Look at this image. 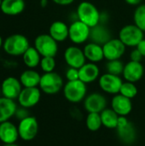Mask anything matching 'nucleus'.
Masks as SVG:
<instances>
[{"mask_svg":"<svg viewBox=\"0 0 145 146\" xmlns=\"http://www.w3.org/2000/svg\"><path fill=\"white\" fill-rule=\"evenodd\" d=\"M2 2H3V0H0V6H1V4H2Z\"/></svg>","mask_w":145,"mask_h":146,"instance_id":"37998d69","label":"nucleus"},{"mask_svg":"<svg viewBox=\"0 0 145 146\" xmlns=\"http://www.w3.org/2000/svg\"><path fill=\"white\" fill-rule=\"evenodd\" d=\"M86 128L91 132H97L102 127V120L99 113H88L85 118Z\"/></svg>","mask_w":145,"mask_h":146,"instance_id":"cd10ccee","label":"nucleus"},{"mask_svg":"<svg viewBox=\"0 0 145 146\" xmlns=\"http://www.w3.org/2000/svg\"><path fill=\"white\" fill-rule=\"evenodd\" d=\"M123 81L119 75H115L109 73L103 74L99 77L98 85L101 90L108 94L116 95L120 93Z\"/></svg>","mask_w":145,"mask_h":146,"instance_id":"1a4fd4ad","label":"nucleus"},{"mask_svg":"<svg viewBox=\"0 0 145 146\" xmlns=\"http://www.w3.org/2000/svg\"><path fill=\"white\" fill-rule=\"evenodd\" d=\"M120 94L123 95L126 98L132 99L138 95V87L136 86L135 83L129 81L123 82L120 90Z\"/></svg>","mask_w":145,"mask_h":146,"instance_id":"c756f323","label":"nucleus"},{"mask_svg":"<svg viewBox=\"0 0 145 146\" xmlns=\"http://www.w3.org/2000/svg\"><path fill=\"white\" fill-rule=\"evenodd\" d=\"M91 27L77 20L69 26V39L75 44H81L90 38Z\"/></svg>","mask_w":145,"mask_h":146,"instance_id":"6e6552de","label":"nucleus"},{"mask_svg":"<svg viewBox=\"0 0 145 146\" xmlns=\"http://www.w3.org/2000/svg\"><path fill=\"white\" fill-rule=\"evenodd\" d=\"M24 64L29 68H34L40 64L41 55L35 49V47H29L22 55Z\"/></svg>","mask_w":145,"mask_h":146,"instance_id":"bb28decb","label":"nucleus"},{"mask_svg":"<svg viewBox=\"0 0 145 146\" xmlns=\"http://www.w3.org/2000/svg\"><path fill=\"white\" fill-rule=\"evenodd\" d=\"M90 38L91 39V42L103 45L105 43L111 39V35L110 32L104 26L99 23L98 25L91 27Z\"/></svg>","mask_w":145,"mask_h":146,"instance_id":"b1692460","label":"nucleus"},{"mask_svg":"<svg viewBox=\"0 0 145 146\" xmlns=\"http://www.w3.org/2000/svg\"><path fill=\"white\" fill-rule=\"evenodd\" d=\"M79 80L85 84H90L94 82L99 78L100 69L97 63L88 62L84 64L80 68H79Z\"/></svg>","mask_w":145,"mask_h":146,"instance_id":"a211bd4d","label":"nucleus"},{"mask_svg":"<svg viewBox=\"0 0 145 146\" xmlns=\"http://www.w3.org/2000/svg\"><path fill=\"white\" fill-rule=\"evenodd\" d=\"M124 66L125 65L120 59L109 61L106 64V70H107V73L120 76L121 74H123Z\"/></svg>","mask_w":145,"mask_h":146,"instance_id":"7c9ffc66","label":"nucleus"},{"mask_svg":"<svg viewBox=\"0 0 145 146\" xmlns=\"http://www.w3.org/2000/svg\"><path fill=\"white\" fill-rule=\"evenodd\" d=\"M66 79L68 81H73L79 80V69L74 68H68L66 71Z\"/></svg>","mask_w":145,"mask_h":146,"instance_id":"473e14b6","label":"nucleus"},{"mask_svg":"<svg viewBox=\"0 0 145 146\" xmlns=\"http://www.w3.org/2000/svg\"><path fill=\"white\" fill-rule=\"evenodd\" d=\"M38 86L41 92L44 93L47 95H55L63 89L64 83L62 76L56 72H50L44 73L41 75Z\"/></svg>","mask_w":145,"mask_h":146,"instance_id":"20e7f679","label":"nucleus"},{"mask_svg":"<svg viewBox=\"0 0 145 146\" xmlns=\"http://www.w3.org/2000/svg\"><path fill=\"white\" fill-rule=\"evenodd\" d=\"M64 60L68 67L78 69L86 63V58L83 50L77 46H69L65 50Z\"/></svg>","mask_w":145,"mask_h":146,"instance_id":"4468645a","label":"nucleus"},{"mask_svg":"<svg viewBox=\"0 0 145 146\" xmlns=\"http://www.w3.org/2000/svg\"><path fill=\"white\" fill-rule=\"evenodd\" d=\"M1 95H2V92H1V86H0V97H1Z\"/></svg>","mask_w":145,"mask_h":146,"instance_id":"79ce46f5","label":"nucleus"},{"mask_svg":"<svg viewBox=\"0 0 145 146\" xmlns=\"http://www.w3.org/2000/svg\"><path fill=\"white\" fill-rule=\"evenodd\" d=\"M76 15L79 21H82L90 27H93L100 23L101 13L97 8L90 2H81L78 5Z\"/></svg>","mask_w":145,"mask_h":146,"instance_id":"f257e3e1","label":"nucleus"},{"mask_svg":"<svg viewBox=\"0 0 145 146\" xmlns=\"http://www.w3.org/2000/svg\"><path fill=\"white\" fill-rule=\"evenodd\" d=\"M3 45V38H2V37L0 36V48H1Z\"/></svg>","mask_w":145,"mask_h":146,"instance_id":"ea45409f","label":"nucleus"},{"mask_svg":"<svg viewBox=\"0 0 145 146\" xmlns=\"http://www.w3.org/2000/svg\"><path fill=\"white\" fill-rule=\"evenodd\" d=\"M49 34L57 42L65 41L69 35V27L63 21H56L49 28Z\"/></svg>","mask_w":145,"mask_h":146,"instance_id":"aec40b11","label":"nucleus"},{"mask_svg":"<svg viewBox=\"0 0 145 146\" xmlns=\"http://www.w3.org/2000/svg\"><path fill=\"white\" fill-rule=\"evenodd\" d=\"M19 139L17 126L10 121L0 123V141L3 145L15 144Z\"/></svg>","mask_w":145,"mask_h":146,"instance_id":"2eb2a0df","label":"nucleus"},{"mask_svg":"<svg viewBox=\"0 0 145 146\" xmlns=\"http://www.w3.org/2000/svg\"><path fill=\"white\" fill-rule=\"evenodd\" d=\"M48 4V0H40V6L42 8H45Z\"/></svg>","mask_w":145,"mask_h":146,"instance_id":"58836bf2","label":"nucleus"},{"mask_svg":"<svg viewBox=\"0 0 145 146\" xmlns=\"http://www.w3.org/2000/svg\"><path fill=\"white\" fill-rule=\"evenodd\" d=\"M3 146H20V145H18L15 143V144H10V145H3Z\"/></svg>","mask_w":145,"mask_h":146,"instance_id":"a19ab883","label":"nucleus"},{"mask_svg":"<svg viewBox=\"0 0 145 146\" xmlns=\"http://www.w3.org/2000/svg\"><path fill=\"white\" fill-rule=\"evenodd\" d=\"M134 24L145 33V4H139L133 15Z\"/></svg>","mask_w":145,"mask_h":146,"instance_id":"c85d7f7f","label":"nucleus"},{"mask_svg":"<svg viewBox=\"0 0 145 146\" xmlns=\"http://www.w3.org/2000/svg\"><path fill=\"white\" fill-rule=\"evenodd\" d=\"M25 7L24 0H3L0 9L4 15L14 16L21 14Z\"/></svg>","mask_w":145,"mask_h":146,"instance_id":"412c9836","label":"nucleus"},{"mask_svg":"<svg viewBox=\"0 0 145 146\" xmlns=\"http://www.w3.org/2000/svg\"><path fill=\"white\" fill-rule=\"evenodd\" d=\"M18 106L15 100L0 97V123L9 121L15 116Z\"/></svg>","mask_w":145,"mask_h":146,"instance_id":"6ab92c4d","label":"nucleus"},{"mask_svg":"<svg viewBox=\"0 0 145 146\" xmlns=\"http://www.w3.org/2000/svg\"><path fill=\"white\" fill-rule=\"evenodd\" d=\"M120 40L128 47H137L144 38V32L135 24L124 26L119 33Z\"/></svg>","mask_w":145,"mask_h":146,"instance_id":"39448f33","label":"nucleus"},{"mask_svg":"<svg viewBox=\"0 0 145 146\" xmlns=\"http://www.w3.org/2000/svg\"><path fill=\"white\" fill-rule=\"evenodd\" d=\"M116 132L119 139L125 145H132L137 139V131L131 121L125 127H117Z\"/></svg>","mask_w":145,"mask_h":146,"instance_id":"5701e85b","label":"nucleus"},{"mask_svg":"<svg viewBox=\"0 0 145 146\" xmlns=\"http://www.w3.org/2000/svg\"><path fill=\"white\" fill-rule=\"evenodd\" d=\"M41 75L32 68L23 71L20 75V81L23 87H38L39 86Z\"/></svg>","mask_w":145,"mask_h":146,"instance_id":"393cba45","label":"nucleus"},{"mask_svg":"<svg viewBox=\"0 0 145 146\" xmlns=\"http://www.w3.org/2000/svg\"><path fill=\"white\" fill-rule=\"evenodd\" d=\"M41 98V90L38 87H23L18 98L21 107L31 109L36 106Z\"/></svg>","mask_w":145,"mask_h":146,"instance_id":"9d476101","label":"nucleus"},{"mask_svg":"<svg viewBox=\"0 0 145 146\" xmlns=\"http://www.w3.org/2000/svg\"><path fill=\"white\" fill-rule=\"evenodd\" d=\"M30 47L27 38L22 34L15 33L9 36L4 41L3 49V50L12 56H22L26 50Z\"/></svg>","mask_w":145,"mask_h":146,"instance_id":"f03ea898","label":"nucleus"},{"mask_svg":"<svg viewBox=\"0 0 145 146\" xmlns=\"http://www.w3.org/2000/svg\"><path fill=\"white\" fill-rule=\"evenodd\" d=\"M27 116H29V112H28V109L23 108V107H18L15 114V117L20 121L25 118H26Z\"/></svg>","mask_w":145,"mask_h":146,"instance_id":"72a5a7b5","label":"nucleus"},{"mask_svg":"<svg viewBox=\"0 0 145 146\" xmlns=\"http://www.w3.org/2000/svg\"><path fill=\"white\" fill-rule=\"evenodd\" d=\"M39 66H40L41 69L44 71V73L54 72V69L56 68L55 57H53V56H42Z\"/></svg>","mask_w":145,"mask_h":146,"instance_id":"2f4dec72","label":"nucleus"},{"mask_svg":"<svg viewBox=\"0 0 145 146\" xmlns=\"http://www.w3.org/2000/svg\"><path fill=\"white\" fill-rule=\"evenodd\" d=\"M19 137L21 140L29 142L33 140L38 133V122L36 117L29 115L19 121L17 125Z\"/></svg>","mask_w":145,"mask_h":146,"instance_id":"0eeeda50","label":"nucleus"},{"mask_svg":"<svg viewBox=\"0 0 145 146\" xmlns=\"http://www.w3.org/2000/svg\"><path fill=\"white\" fill-rule=\"evenodd\" d=\"M143 0H125V2L130 5H133V6H138L141 3H142Z\"/></svg>","mask_w":145,"mask_h":146,"instance_id":"4c0bfd02","label":"nucleus"},{"mask_svg":"<svg viewBox=\"0 0 145 146\" xmlns=\"http://www.w3.org/2000/svg\"><path fill=\"white\" fill-rule=\"evenodd\" d=\"M64 98L71 104H79L87 96L86 84L80 80L68 81L63 86Z\"/></svg>","mask_w":145,"mask_h":146,"instance_id":"7ed1b4c3","label":"nucleus"},{"mask_svg":"<svg viewBox=\"0 0 145 146\" xmlns=\"http://www.w3.org/2000/svg\"><path fill=\"white\" fill-rule=\"evenodd\" d=\"M103 126L108 129H116L118 125L119 115L112 110L106 108L100 113Z\"/></svg>","mask_w":145,"mask_h":146,"instance_id":"a878e982","label":"nucleus"},{"mask_svg":"<svg viewBox=\"0 0 145 146\" xmlns=\"http://www.w3.org/2000/svg\"><path fill=\"white\" fill-rule=\"evenodd\" d=\"M34 47L41 56L55 57L58 51L57 42L50 34L46 33L39 34L36 37L34 40Z\"/></svg>","mask_w":145,"mask_h":146,"instance_id":"423d86ee","label":"nucleus"},{"mask_svg":"<svg viewBox=\"0 0 145 146\" xmlns=\"http://www.w3.org/2000/svg\"><path fill=\"white\" fill-rule=\"evenodd\" d=\"M0 86L2 96L13 100L18 98L22 90V85L20 80L13 76L5 78Z\"/></svg>","mask_w":145,"mask_h":146,"instance_id":"ddd939ff","label":"nucleus"},{"mask_svg":"<svg viewBox=\"0 0 145 146\" xmlns=\"http://www.w3.org/2000/svg\"><path fill=\"white\" fill-rule=\"evenodd\" d=\"M126 47L120 38H111L103 45L104 58L108 61L121 59L126 52Z\"/></svg>","mask_w":145,"mask_h":146,"instance_id":"f8f14e48","label":"nucleus"},{"mask_svg":"<svg viewBox=\"0 0 145 146\" xmlns=\"http://www.w3.org/2000/svg\"><path fill=\"white\" fill-rule=\"evenodd\" d=\"M144 74V68L140 62L130 61L124 66L123 77L126 81L136 83L139 81Z\"/></svg>","mask_w":145,"mask_h":146,"instance_id":"dca6fc26","label":"nucleus"},{"mask_svg":"<svg viewBox=\"0 0 145 146\" xmlns=\"http://www.w3.org/2000/svg\"><path fill=\"white\" fill-rule=\"evenodd\" d=\"M111 109L119 116H127L132 110V99L118 93L111 99Z\"/></svg>","mask_w":145,"mask_h":146,"instance_id":"f3484780","label":"nucleus"},{"mask_svg":"<svg viewBox=\"0 0 145 146\" xmlns=\"http://www.w3.org/2000/svg\"><path fill=\"white\" fill-rule=\"evenodd\" d=\"M138 50H139V52L142 54V56L145 57V38H144L138 44V46L136 47Z\"/></svg>","mask_w":145,"mask_h":146,"instance_id":"e433bc0d","label":"nucleus"},{"mask_svg":"<svg viewBox=\"0 0 145 146\" xmlns=\"http://www.w3.org/2000/svg\"><path fill=\"white\" fill-rule=\"evenodd\" d=\"M53 3L58 4V5H62V6H66V5H69L72 3L74 2V0H51Z\"/></svg>","mask_w":145,"mask_h":146,"instance_id":"c9c22d12","label":"nucleus"},{"mask_svg":"<svg viewBox=\"0 0 145 146\" xmlns=\"http://www.w3.org/2000/svg\"><path fill=\"white\" fill-rule=\"evenodd\" d=\"M83 51L86 60L90 61L91 62L97 63L101 62L104 58L103 45L94 42H90L89 44H87L84 47Z\"/></svg>","mask_w":145,"mask_h":146,"instance_id":"4be33fe9","label":"nucleus"},{"mask_svg":"<svg viewBox=\"0 0 145 146\" xmlns=\"http://www.w3.org/2000/svg\"><path fill=\"white\" fill-rule=\"evenodd\" d=\"M108 101L105 96L99 92H92L84 99V108L88 113H101L107 108Z\"/></svg>","mask_w":145,"mask_h":146,"instance_id":"9b49d317","label":"nucleus"},{"mask_svg":"<svg viewBox=\"0 0 145 146\" xmlns=\"http://www.w3.org/2000/svg\"><path fill=\"white\" fill-rule=\"evenodd\" d=\"M143 57L144 56H142V54L139 52V50L137 48L134 49L133 50H132V52L130 54V59H131V61H133V62H141Z\"/></svg>","mask_w":145,"mask_h":146,"instance_id":"f704fd0d","label":"nucleus"}]
</instances>
